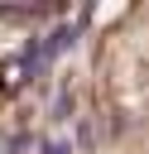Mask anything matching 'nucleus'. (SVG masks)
Returning a JSON list of instances; mask_svg holds the SVG:
<instances>
[{"label":"nucleus","mask_w":149,"mask_h":154,"mask_svg":"<svg viewBox=\"0 0 149 154\" xmlns=\"http://www.w3.org/2000/svg\"><path fill=\"white\" fill-rule=\"evenodd\" d=\"M43 154H72V149H67L62 140H48V144H43Z\"/></svg>","instance_id":"2"},{"label":"nucleus","mask_w":149,"mask_h":154,"mask_svg":"<svg viewBox=\"0 0 149 154\" xmlns=\"http://www.w3.org/2000/svg\"><path fill=\"white\" fill-rule=\"evenodd\" d=\"M72 43H77V29H72V24H62V29H53L48 38H38V48H43V63H48V58H58V53H67Z\"/></svg>","instance_id":"1"}]
</instances>
